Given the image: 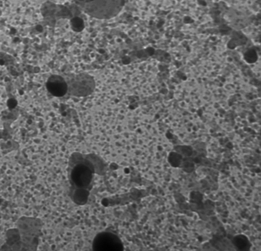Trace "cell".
Masks as SVG:
<instances>
[{"label":"cell","mask_w":261,"mask_h":251,"mask_svg":"<svg viewBox=\"0 0 261 251\" xmlns=\"http://www.w3.org/2000/svg\"><path fill=\"white\" fill-rule=\"evenodd\" d=\"M126 0H82L85 11L98 19L115 17L123 10Z\"/></svg>","instance_id":"6da1fadb"},{"label":"cell","mask_w":261,"mask_h":251,"mask_svg":"<svg viewBox=\"0 0 261 251\" xmlns=\"http://www.w3.org/2000/svg\"><path fill=\"white\" fill-rule=\"evenodd\" d=\"M68 92L73 96H87L94 92L95 82L92 76L82 74L71 79L68 83Z\"/></svg>","instance_id":"7a4b0ae2"},{"label":"cell","mask_w":261,"mask_h":251,"mask_svg":"<svg viewBox=\"0 0 261 251\" xmlns=\"http://www.w3.org/2000/svg\"><path fill=\"white\" fill-rule=\"evenodd\" d=\"M93 249L94 251H121L123 250V243L115 234L102 232L94 238Z\"/></svg>","instance_id":"3957f363"},{"label":"cell","mask_w":261,"mask_h":251,"mask_svg":"<svg viewBox=\"0 0 261 251\" xmlns=\"http://www.w3.org/2000/svg\"><path fill=\"white\" fill-rule=\"evenodd\" d=\"M94 171L93 165L89 166L86 164H77L71 171V181L77 188H86L92 181Z\"/></svg>","instance_id":"277c9868"},{"label":"cell","mask_w":261,"mask_h":251,"mask_svg":"<svg viewBox=\"0 0 261 251\" xmlns=\"http://www.w3.org/2000/svg\"><path fill=\"white\" fill-rule=\"evenodd\" d=\"M46 87L48 91L56 97H62L68 93V82L62 76L57 75L48 78Z\"/></svg>","instance_id":"5b68a950"},{"label":"cell","mask_w":261,"mask_h":251,"mask_svg":"<svg viewBox=\"0 0 261 251\" xmlns=\"http://www.w3.org/2000/svg\"><path fill=\"white\" fill-rule=\"evenodd\" d=\"M89 191L86 188H77L73 194V200L79 205H84L88 202Z\"/></svg>","instance_id":"8992f818"}]
</instances>
